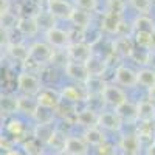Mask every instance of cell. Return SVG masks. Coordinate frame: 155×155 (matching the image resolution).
Returning a JSON list of instances; mask_svg holds the SVG:
<instances>
[{"instance_id":"obj_40","label":"cell","mask_w":155,"mask_h":155,"mask_svg":"<svg viewBox=\"0 0 155 155\" xmlns=\"http://www.w3.org/2000/svg\"><path fill=\"white\" fill-rule=\"evenodd\" d=\"M147 99L152 101L153 104H155V87H152V88L147 90Z\"/></svg>"},{"instance_id":"obj_7","label":"cell","mask_w":155,"mask_h":155,"mask_svg":"<svg viewBox=\"0 0 155 155\" xmlns=\"http://www.w3.org/2000/svg\"><path fill=\"white\" fill-rule=\"evenodd\" d=\"M64 71L70 78V79L79 82V84H87V81L90 79V73L87 70L85 64L81 62H73V61H67L64 65Z\"/></svg>"},{"instance_id":"obj_36","label":"cell","mask_w":155,"mask_h":155,"mask_svg":"<svg viewBox=\"0 0 155 155\" xmlns=\"http://www.w3.org/2000/svg\"><path fill=\"white\" fill-rule=\"evenodd\" d=\"M74 8L92 12L98 8V0H74Z\"/></svg>"},{"instance_id":"obj_35","label":"cell","mask_w":155,"mask_h":155,"mask_svg":"<svg viewBox=\"0 0 155 155\" xmlns=\"http://www.w3.org/2000/svg\"><path fill=\"white\" fill-rule=\"evenodd\" d=\"M126 9V2L124 0H107V12H113V14L121 16Z\"/></svg>"},{"instance_id":"obj_25","label":"cell","mask_w":155,"mask_h":155,"mask_svg":"<svg viewBox=\"0 0 155 155\" xmlns=\"http://www.w3.org/2000/svg\"><path fill=\"white\" fill-rule=\"evenodd\" d=\"M8 53L12 59H16L19 62H25L30 58V47H25L22 44H12L8 47Z\"/></svg>"},{"instance_id":"obj_34","label":"cell","mask_w":155,"mask_h":155,"mask_svg":"<svg viewBox=\"0 0 155 155\" xmlns=\"http://www.w3.org/2000/svg\"><path fill=\"white\" fill-rule=\"evenodd\" d=\"M17 23H19V19L11 11L6 12V14H2V30L3 31H8L11 28H17Z\"/></svg>"},{"instance_id":"obj_4","label":"cell","mask_w":155,"mask_h":155,"mask_svg":"<svg viewBox=\"0 0 155 155\" xmlns=\"http://www.w3.org/2000/svg\"><path fill=\"white\" fill-rule=\"evenodd\" d=\"M67 58L73 62L87 64L93 58V48L88 42H71V45L67 48Z\"/></svg>"},{"instance_id":"obj_12","label":"cell","mask_w":155,"mask_h":155,"mask_svg":"<svg viewBox=\"0 0 155 155\" xmlns=\"http://www.w3.org/2000/svg\"><path fill=\"white\" fill-rule=\"evenodd\" d=\"M143 143L137 134H126L120 140V149L124 155H140Z\"/></svg>"},{"instance_id":"obj_2","label":"cell","mask_w":155,"mask_h":155,"mask_svg":"<svg viewBox=\"0 0 155 155\" xmlns=\"http://www.w3.org/2000/svg\"><path fill=\"white\" fill-rule=\"evenodd\" d=\"M101 98L104 101V104L113 107V110H116L118 107H121L123 104L127 102V96L124 93V90L115 84H106L104 88H102Z\"/></svg>"},{"instance_id":"obj_29","label":"cell","mask_w":155,"mask_h":155,"mask_svg":"<svg viewBox=\"0 0 155 155\" xmlns=\"http://www.w3.org/2000/svg\"><path fill=\"white\" fill-rule=\"evenodd\" d=\"M135 42L144 51H150L155 48V39H153V34H150V33L137 31L135 33Z\"/></svg>"},{"instance_id":"obj_43","label":"cell","mask_w":155,"mask_h":155,"mask_svg":"<svg viewBox=\"0 0 155 155\" xmlns=\"http://www.w3.org/2000/svg\"><path fill=\"white\" fill-rule=\"evenodd\" d=\"M152 3H155V0H152Z\"/></svg>"},{"instance_id":"obj_21","label":"cell","mask_w":155,"mask_h":155,"mask_svg":"<svg viewBox=\"0 0 155 155\" xmlns=\"http://www.w3.org/2000/svg\"><path fill=\"white\" fill-rule=\"evenodd\" d=\"M70 22L74 25L76 28H88L90 23H92V16H90L88 11H84V9H79V8H74L73 14L70 17Z\"/></svg>"},{"instance_id":"obj_6","label":"cell","mask_w":155,"mask_h":155,"mask_svg":"<svg viewBox=\"0 0 155 155\" xmlns=\"http://www.w3.org/2000/svg\"><path fill=\"white\" fill-rule=\"evenodd\" d=\"M54 51L56 50L47 42H34L30 45V58L37 64L44 65V64L54 59Z\"/></svg>"},{"instance_id":"obj_1","label":"cell","mask_w":155,"mask_h":155,"mask_svg":"<svg viewBox=\"0 0 155 155\" xmlns=\"http://www.w3.org/2000/svg\"><path fill=\"white\" fill-rule=\"evenodd\" d=\"M17 88L23 96L36 98L44 87H42V81L36 74L23 70L17 74Z\"/></svg>"},{"instance_id":"obj_32","label":"cell","mask_w":155,"mask_h":155,"mask_svg":"<svg viewBox=\"0 0 155 155\" xmlns=\"http://www.w3.org/2000/svg\"><path fill=\"white\" fill-rule=\"evenodd\" d=\"M5 129H6V132L11 137H14V138H19V137H22L25 134V124L20 120H17V118H11L6 123Z\"/></svg>"},{"instance_id":"obj_27","label":"cell","mask_w":155,"mask_h":155,"mask_svg":"<svg viewBox=\"0 0 155 155\" xmlns=\"http://www.w3.org/2000/svg\"><path fill=\"white\" fill-rule=\"evenodd\" d=\"M116 113L121 116L123 121H135L138 120V112H137V104H132V102H126L121 107L116 109Z\"/></svg>"},{"instance_id":"obj_23","label":"cell","mask_w":155,"mask_h":155,"mask_svg":"<svg viewBox=\"0 0 155 155\" xmlns=\"http://www.w3.org/2000/svg\"><path fill=\"white\" fill-rule=\"evenodd\" d=\"M113 48H115L116 53H118L120 56H123V58L134 56V44H132L130 39L126 37V36H121V37L116 39L115 44H113Z\"/></svg>"},{"instance_id":"obj_31","label":"cell","mask_w":155,"mask_h":155,"mask_svg":"<svg viewBox=\"0 0 155 155\" xmlns=\"http://www.w3.org/2000/svg\"><path fill=\"white\" fill-rule=\"evenodd\" d=\"M2 112L6 115L19 112V98L11 95H2Z\"/></svg>"},{"instance_id":"obj_24","label":"cell","mask_w":155,"mask_h":155,"mask_svg":"<svg viewBox=\"0 0 155 155\" xmlns=\"http://www.w3.org/2000/svg\"><path fill=\"white\" fill-rule=\"evenodd\" d=\"M137 76H138V84L146 87L147 90L155 87V70L150 68V67H143L137 71Z\"/></svg>"},{"instance_id":"obj_14","label":"cell","mask_w":155,"mask_h":155,"mask_svg":"<svg viewBox=\"0 0 155 155\" xmlns=\"http://www.w3.org/2000/svg\"><path fill=\"white\" fill-rule=\"evenodd\" d=\"M121 16L118 14H113V12H104V16H102V20H101V28L104 30L106 33L109 34H116L120 33V28H121Z\"/></svg>"},{"instance_id":"obj_22","label":"cell","mask_w":155,"mask_h":155,"mask_svg":"<svg viewBox=\"0 0 155 155\" xmlns=\"http://www.w3.org/2000/svg\"><path fill=\"white\" fill-rule=\"evenodd\" d=\"M132 28L134 31H144V33H150L155 34V22L149 17V16H137L132 22Z\"/></svg>"},{"instance_id":"obj_39","label":"cell","mask_w":155,"mask_h":155,"mask_svg":"<svg viewBox=\"0 0 155 155\" xmlns=\"http://www.w3.org/2000/svg\"><path fill=\"white\" fill-rule=\"evenodd\" d=\"M0 146H2V149H5V152L12 150V143L8 140V137H2V140H0Z\"/></svg>"},{"instance_id":"obj_41","label":"cell","mask_w":155,"mask_h":155,"mask_svg":"<svg viewBox=\"0 0 155 155\" xmlns=\"http://www.w3.org/2000/svg\"><path fill=\"white\" fill-rule=\"evenodd\" d=\"M5 155H27L23 150H19V149H12L9 152H5Z\"/></svg>"},{"instance_id":"obj_9","label":"cell","mask_w":155,"mask_h":155,"mask_svg":"<svg viewBox=\"0 0 155 155\" xmlns=\"http://www.w3.org/2000/svg\"><path fill=\"white\" fill-rule=\"evenodd\" d=\"M36 101L41 107H45V109H51V110H56L61 102H62V98H61V93L56 92L53 88H42L41 93L36 96Z\"/></svg>"},{"instance_id":"obj_15","label":"cell","mask_w":155,"mask_h":155,"mask_svg":"<svg viewBox=\"0 0 155 155\" xmlns=\"http://www.w3.org/2000/svg\"><path fill=\"white\" fill-rule=\"evenodd\" d=\"M39 28H41V27H39V22H37V19L33 17V16L19 19L17 30H19V33H20L22 36H25V37H33V36H36L37 31H39Z\"/></svg>"},{"instance_id":"obj_11","label":"cell","mask_w":155,"mask_h":155,"mask_svg":"<svg viewBox=\"0 0 155 155\" xmlns=\"http://www.w3.org/2000/svg\"><path fill=\"white\" fill-rule=\"evenodd\" d=\"M88 144L82 137L70 135L65 140V146H64V152L65 155H88Z\"/></svg>"},{"instance_id":"obj_20","label":"cell","mask_w":155,"mask_h":155,"mask_svg":"<svg viewBox=\"0 0 155 155\" xmlns=\"http://www.w3.org/2000/svg\"><path fill=\"white\" fill-rule=\"evenodd\" d=\"M56 129L53 124H37L34 127V132H33V137L39 141L41 144H48L51 137L54 135Z\"/></svg>"},{"instance_id":"obj_8","label":"cell","mask_w":155,"mask_h":155,"mask_svg":"<svg viewBox=\"0 0 155 155\" xmlns=\"http://www.w3.org/2000/svg\"><path fill=\"white\" fill-rule=\"evenodd\" d=\"M115 82L118 85L127 87V88H134L135 85H138V76L137 71L127 65H118L115 70Z\"/></svg>"},{"instance_id":"obj_18","label":"cell","mask_w":155,"mask_h":155,"mask_svg":"<svg viewBox=\"0 0 155 155\" xmlns=\"http://www.w3.org/2000/svg\"><path fill=\"white\" fill-rule=\"evenodd\" d=\"M59 93H61L62 101H67L70 104H78V102H81L84 99V92L76 85H64Z\"/></svg>"},{"instance_id":"obj_17","label":"cell","mask_w":155,"mask_h":155,"mask_svg":"<svg viewBox=\"0 0 155 155\" xmlns=\"http://www.w3.org/2000/svg\"><path fill=\"white\" fill-rule=\"evenodd\" d=\"M82 138L87 141L88 146H93V147H101L106 141V135L104 132L101 130L99 127H90V129H85L84 134H82Z\"/></svg>"},{"instance_id":"obj_37","label":"cell","mask_w":155,"mask_h":155,"mask_svg":"<svg viewBox=\"0 0 155 155\" xmlns=\"http://www.w3.org/2000/svg\"><path fill=\"white\" fill-rule=\"evenodd\" d=\"M98 153L99 155H113V147L109 143H104L101 147H98Z\"/></svg>"},{"instance_id":"obj_13","label":"cell","mask_w":155,"mask_h":155,"mask_svg":"<svg viewBox=\"0 0 155 155\" xmlns=\"http://www.w3.org/2000/svg\"><path fill=\"white\" fill-rule=\"evenodd\" d=\"M74 121L76 124H79L85 129L90 127H98V121H99V113H96L92 109H82L74 112Z\"/></svg>"},{"instance_id":"obj_16","label":"cell","mask_w":155,"mask_h":155,"mask_svg":"<svg viewBox=\"0 0 155 155\" xmlns=\"http://www.w3.org/2000/svg\"><path fill=\"white\" fill-rule=\"evenodd\" d=\"M137 112H138V121H146V123H153L155 121V104L149 99H143L137 104Z\"/></svg>"},{"instance_id":"obj_30","label":"cell","mask_w":155,"mask_h":155,"mask_svg":"<svg viewBox=\"0 0 155 155\" xmlns=\"http://www.w3.org/2000/svg\"><path fill=\"white\" fill-rule=\"evenodd\" d=\"M85 65H87V70L90 73V78H99L102 74V71H104V68H106V62L101 61L96 56H93Z\"/></svg>"},{"instance_id":"obj_42","label":"cell","mask_w":155,"mask_h":155,"mask_svg":"<svg viewBox=\"0 0 155 155\" xmlns=\"http://www.w3.org/2000/svg\"><path fill=\"white\" fill-rule=\"evenodd\" d=\"M147 155H155V144L147 147Z\"/></svg>"},{"instance_id":"obj_38","label":"cell","mask_w":155,"mask_h":155,"mask_svg":"<svg viewBox=\"0 0 155 155\" xmlns=\"http://www.w3.org/2000/svg\"><path fill=\"white\" fill-rule=\"evenodd\" d=\"M146 64H149L150 68L155 70V48L150 51H146Z\"/></svg>"},{"instance_id":"obj_5","label":"cell","mask_w":155,"mask_h":155,"mask_svg":"<svg viewBox=\"0 0 155 155\" xmlns=\"http://www.w3.org/2000/svg\"><path fill=\"white\" fill-rule=\"evenodd\" d=\"M73 11V5L67 0H47V12L53 19L70 20Z\"/></svg>"},{"instance_id":"obj_26","label":"cell","mask_w":155,"mask_h":155,"mask_svg":"<svg viewBox=\"0 0 155 155\" xmlns=\"http://www.w3.org/2000/svg\"><path fill=\"white\" fill-rule=\"evenodd\" d=\"M33 120L37 124H53V121H54V110L37 106V109H36V112L33 115Z\"/></svg>"},{"instance_id":"obj_3","label":"cell","mask_w":155,"mask_h":155,"mask_svg":"<svg viewBox=\"0 0 155 155\" xmlns=\"http://www.w3.org/2000/svg\"><path fill=\"white\" fill-rule=\"evenodd\" d=\"M45 42L54 50H64V48L67 50L71 45V37L68 31L58 27H51L50 30L45 31Z\"/></svg>"},{"instance_id":"obj_33","label":"cell","mask_w":155,"mask_h":155,"mask_svg":"<svg viewBox=\"0 0 155 155\" xmlns=\"http://www.w3.org/2000/svg\"><path fill=\"white\" fill-rule=\"evenodd\" d=\"M129 3L140 16H149L152 9V0H129Z\"/></svg>"},{"instance_id":"obj_19","label":"cell","mask_w":155,"mask_h":155,"mask_svg":"<svg viewBox=\"0 0 155 155\" xmlns=\"http://www.w3.org/2000/svg\"><path fill=\"white\" fill-rule=\"evenodd\" d=\"M138 138L141 140V143L147 141L149 146L155 144V124L153 123H146V121H140L138 124ZM147 146V147H149Z\"/></svg>"},{"instance_id":"obj_44","label":"cell","mask_w":155,"mask_h":155,"mask_svg":"<svg viewBox=\"0 0 155 155\" xmlns=\"http://www.w3.org/2000/svg\"><path fill=\"white\" fill-rule=\"evenodd\" d=\"M64 155H65V153H64Z\"/></svg>"},{"instance_id":"obj_28","label":"cell","mask_w":155,"mask_h":155,"mask_svg":"<svg viewBox=\"0 0 155 155\" xmlns=\"http://www.w3.org/2000/svg\"><path fill=\"white\" fill-rule=\"evenodd\" d=\"M37 101L36 98H31V96H19V112L20 113H25V115H30L33 118V115L37 109Z\"/></svg>"},{"instance_id":"obj_10","label":"cell","mask_w":155,"mask_h":155,"mask_svg":"<svg viewBox=\"0 0 155 155\" xmlns=\"http://www.w3.org/2000/svg\"><path fill=\"white\" fill-rule=\"evenodd\" d=\"M123 120L121 116L116 113V110L113 112H101L99 113V121H98V127H102L106 130L110 132H120L123 127Z\"/></svg>"}]
</instances>
